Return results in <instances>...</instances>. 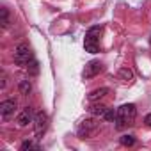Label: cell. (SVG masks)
Segmentation results:
<instances>
[{"mask_svg": "<svg viewBox=\"0 0 151 151\" xmlns=\"http://www.w3.org/2000/svg\"><path fill=\"white\" fill-rule=\"evenodd\" d=\"M119 142H121L123 146H133V144H135V137H133V135H123V137L119 139Z\"/></svg>", "mask_w": 151, "mask_h": 151, "instance_id": "cell-15", "label": "cell"}, {"mask_svg": "<svg viewBox=\"0 0 151 151\" xmlns=\"http://www.w3.org/2000/svg\"><path fill=\"white\" fill-rule=\"evenodd\" d=\"M149 45H151V37H149Z\"/></svg>", "mask_w": 151, "mask_h": 151, "instance_id": "cell-19", "label": "cell"}, {"mask_svg": "<svg viewBox=\"0 0 151 151\" xmlns=\"http://www.w3.org/2000/svg\"><path fill=\"white\" fill-rule=\"evenodd\" d=\"M32 48L27 45V43H22V45H18L16 46V50H14V62L18 64V66H27L30 60H32Z\"/></svg>", "mask_w": 151, "mask_h": 151, "instance_id": "cell-3", "label": "cell"}, {"mask_svg": "<svg viewBox=\"0 0 151 151\" xmlns=\"http://www.w3.org/2000/svg\"><path fill=\"white\" fill-rule=\"evenodd\" d=\"M98 126H100V124H98L94 119H86V121H82L80 126H78V137H80V139H87V137L94 135V132L98 130Z\"/></svg>", "mask_w": 151, "mask_h": 151, "instance_id": "cell-5", "label": "cell"}, {"mask_svg": "<svg viewBox=\"0 0 151 151\" xmlns=\"http://www.w3.org/2000/svg\"><path fill=\"white\" fill-rule=\"evenodd\" d=\"M0 13H2V20H0V23H2V27L6 29L9 25V11L6 7H2V11H0Z\"/></svg>", "mask_w": 151, "mask_h": 151, "instance_id": "cell-16", "label": "cell"}, {"mask_svg": "<svg viewBox=\"0 0 151 151\" xmlns=\"http://www.w3.org/2000/svg\"><path fill=\"white\" fill-rule=\"evenodd\" d=\"M16 123H18V126H20V128L27 126L29 123H34V114H32V109H30V107L23 109V110L20 112V116H18Z\"/></svg>", "mask_w": 151, "mask_h": 151, "instance_id": "cell-7", "label": "cell"}, {"mask_svg": "<svg viewBox=\"0 0 151 151\" xmlns=\"http://www.w3.org/2000/svg\"><path fill=\"white\" fill-rule=\"evenodd\" d=\"M27 69H29V73H32V75H37L39 73V64H37V60H30L29 64H27Z\"/></svg>", "mask_w": 151, "mask_h": 151, "instance_id": "cell-14", "label": "cell"}, {"mask_svg": "<svg viewBox=\"0 0 151 151\" xmlns=\"http://www.w3.org/2000/svg\"><path fill=\"white\" fill-rule=\"evenodd\" d=\"M107 110H109V109H107L103 103H94V101H93V105L89 107V112H91L93 116H96V117H103V116L107 114Z\"/></svg>", "mask_w": 151, "mask_h": 151, "instance_id": "cell-11", "label": "cell"}, {"mask_svg": "<svg viewBox=\"0 0 151 151\" xmlns=\"http://www.w3.org/2000/svg\"><path fill=\"white\" fill-rule=\"evenodd\" d=\"M144 123H146V126H149V128H151V114H147V116L144 117Z\"/></svg>", "mask_w": 151, "mask_h": 151, "instance_id": "cell-18", "label": "cell"}, {"mask_svg": "<svg viewBox=\"0 0 151 151\" xmlns=\"http://www.w3.org/2000/svg\"><path fill=\"white\" fill-rule=\"evenodd\" d=\"M14 109H16L14 100H6L0 103V114H2V117H9L11 114H14Z\"/></svg>", "mask_w": 151, "mask_h": 151, "instance_id": "cell-8", "label": "cell"}, {"mask_svg": "<svg viewBox=\"0 0 151 151\" xmlns=\"http://www.w3.org/2000/svg\"><path fill=\"white\" fill-rule=\"evenodd\" d=\"M117 78L123 82V84H132L133 82V71L128 69V68H121L117 71Z\"/></svg>", "mask_w": 151, "mask_h": 151, "instance_id": "cell-10", "label": "cell"}, {"mask_svg": "<svg viewBox=\"0 0 151 151\" xmlns=\"http://www.w3.org/2000/svg\"><path fill=\"white\" fill-rule=\"evenodd\" d=\"M20 149H22V151H29V149H39V144H36V142H32V140H25V142H22Z\"/></svg>", "mask_w": 151, "mask_h": 151, "instance_id": "cell-13", "label": "cell"}, {"mask_svg": "<svg viewBox=\"0 0 151 151\" xmlns=\"http://www.w3.org/2000/svg\"><path fill=\"white\" fill-rule=\"evenodd\" d=\"M30 89H32V87H30V82H29V80H22V82H20V94L27 96V94L30 93Z\"/></svg>", "mask_w": 151, "mask_h": 151, "instance_id": "cell-12", "label": "cell"}, {"mask_svg": "<svg viewBox=\"0 0 151 151\" xmlns=\"http://www.w3.org/2000/svg\"><path fill=\"white\" fill-rule=\"evenodd\" d=\"M109 93H110V89H109V87H100V89L91 91L87 98H89V101H100V100H101V98H105Z\"/></svg>", "mask_w": 151, "mask_h": 151, "instance_id": "cell-9", "label": "cell"}, {"mask_svg": "<svg viewBox=\"0 0 151 151\" xmlns=\"http://www.w3.org/2000/svg\"><path fill=\"white\" fill-rule=\"evenodd\" d=\"M116 116H117V110L109 109V110H107V114L103 116V119H105V121H114V119H116Z\"/></svg>", "mask_w": 151, "mask_h": 151, "instance_id": "cell-17", "label": "cell"}, {"mask_svg": "<svg viewBox=\"0 0 151 151\" xmlns=\"http://www.w3.org/2000/svg\"><path fill=\"white\" fill-rule=\"evenodd\" d=\"M135 117H137V107H135L133 103H124V105H121V107L117 109V116H116V119H114L116 128H117V130H123V128L133 124Z\"/></svg>", "mask_w": 151, "mask_h": 151, "instance_id": "cell-1", "label": "cell"}, {"mask_svg": "<svg viewBox=\"0 0 151 151\" xmlns=\"http://www.w3.org/2000/svg\"><path fill=\"white\" fill-rule=\"evenodd\" d=\"M101 69H103V64H101L100 60H91V62L86 64V68H84V71H82V77H84L86 80H89V78L96 77L98 73H101Z\"/></svg>", "mask_w": 151, "mask_h": 151, "instance_id": "cell-6", "label": "cell"}, {"mask_svg": "<svg viewBox=\"0 0 151 151\" xmlns=\"http://www.w3.org/2000/svg\"><path fill=\"white\" fill-rule=\"evenodd\" d=\"M101 32H103L101 25H94L87 30L86 39H84L86 52H89V53H98L100 52V36H101Z\"/></svg>", "mask_w": 151, "mask_h": 151, "instance_id": "cell-2", "label": "cell"}, {"mask_svg": "<svg viewBox=\"0 0 151 151\" xmlns=\"http://www.w3.org/2000/svg\"><path fill=\"white\" fill-rule=\"evenodd\" d=\"M46 128H48V114L45 110L36 112V116H34V133H36V137L37 139L43 137Z\"/></svg>", "mask_w": 151, "mask_h": 151, "instance_id": "cell-4", "label": "cell"}]
</instances>
